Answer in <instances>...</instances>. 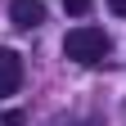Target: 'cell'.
I'll list each match as a JSON object with an SVG mask.
<instances>
[{"instance_id": "3", "label": "cell", "mask_w": 126, "mask_h": 126, "mask_svg": "<svg viewBox=\"0 0 126 126\" xmlns=\"http://www.w3.org/2000/svg\"><path fill=\"white\" fill-rule=\"evenodd\" d=\"M18 86H23V59H18V50L0 45V94H14Z\"/></svg>"}, {"instance_id": "5", "label": "cell", "mask_w": 126, "mask_h": 126, "mask_svg": "<svg viewBox=\"0 0 126 126\" xmlns=\"http://www.w3.org/2000/svg\"><path fill=\"white\" fill-rule=\"evenodd\" d=\"M5 126H23V113H18V108H9V113H5Z\"/></svg>"}, {"instance_id": "1", "label": "cell", "mask_w": 126, "mask_h": 126, "mask_svg": "<svg viewBox=\"0 0 126 126\" xmlns=\"http://www.w3.org/2000/svg\"><path fill=\"white\" fill-rule=\"evenodd\" d=\"M63 54H68L72 63H104V54H108V36H104V27H90V23H81V27H72L68 36H63Z\"/></svg>"}, {"instance_id": "2", "label": "cell", "mask_w": 126, "mask_h": 126, "mask_svg": "<svg viewBox=\"0 0 126 126\" xmlns=\"http://www.w3.org/2000/svg\"><path fill=\"white\" fill-rule=\"evenodd\" d=\"M9 23L18 27V32L41 27L45 23V5H41V0H14V5H9Z\"/></svg>"}, {"instance_id": "7", "label": "cell", "mask_w": 126, "mask_h": 126, "mask_svg": "<svg viewBox=\"0 0 126 126\" xmlns=\"http://www.w3.org/2000/svg\"><path fill=\"white\" fill-rule=\"evenodd\" d=\"M86 126H90V122H86Z\"/></svg>"}, {"instance_id": "6", "label": "cell", "mask_w": 126, "mask_h": 126, "mask_svg": "<svg viewBox=\"0 0 126 126\" xmlns=\"http://www.w3.org/2000/svg\"><path fill=\"white\" fill-rule=\"evenodd\" d=\"M108 9H113V14H122V18H126V0H108Z\"/></svg>"}, {"instance_id": "4", "label": "cell", "mask_w": 126, "mask_h": 126, "mask_svg": "<svg viewBox=\"0 0 126 126\" xmlns=\"http://www.w3.org/2000/svg\"><path fill=\"white\" fill-rule=\"evenodd\" d=\"M63 9H68V14H77V18H81V14H90V0H63Z\"/></svg>"}]
</instances>
